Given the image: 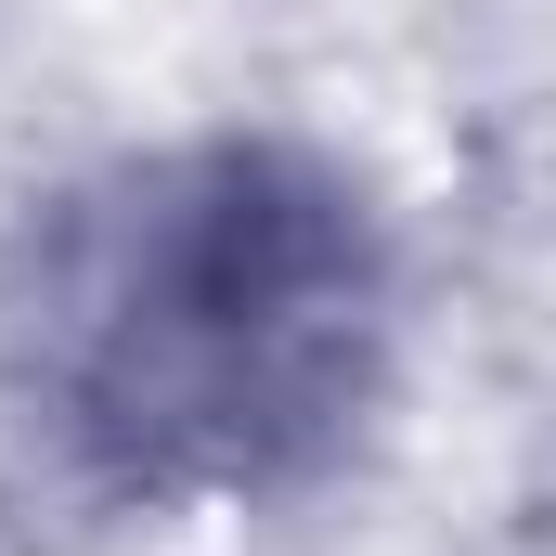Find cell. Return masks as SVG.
Wrapping results in <instances>:
<instances>
[{
	"mask_svg": "<svg viewBox=\"0 0 556 556\" xmlns=\"http://www.w3.org/2000/svg\"><path fill=\"white\" fill-rule=\"evenodd\" d=\"M389 376L376 207L298 142H181L52 194L0 260V389L130 492H260Z\"/></svg>",
	"mask_w": 556,
	"mask_h": 556,
	"instance_id": "obj_1",
	"label": "cell"
}]
</instances>
